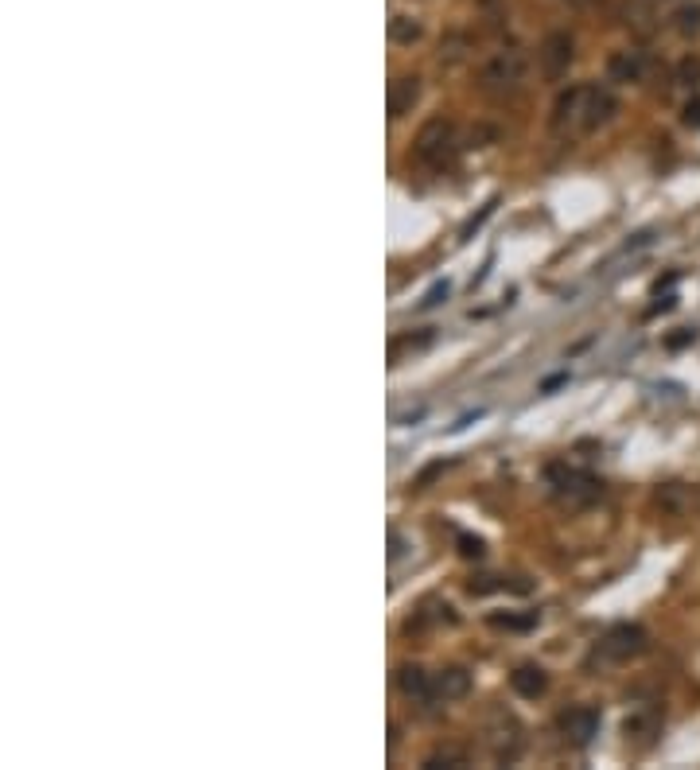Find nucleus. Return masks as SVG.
Returning <instances> with one entry per match:
<instances>
[{
  "mask_svg": "<svg viewBox=\"0 0 700 770\" xmlns=\"http://www.w3.org/2000/svg\"><path fill=\"white\" fill-rule=\"evenodd\" d=\"M615 113H619V98L603 82H580V86H568L557 94L549 129L557 137H588L595 129L611 125Z\"/></svg>",
  "mask_w": 700,
  "mask_h": 770,
  "instance_id": "1",
  "label": "nucleus"
},
{
  "mask_svg": "<svg viewBox=\"0 0 700 770\" xmlns=\"http://www.w3.org/2000/svg\"><path fill=\"white\" fill-rule=\"evenodd\" d=\"M463 140H459V129H455L448 117H432L420 125L417 140H413V160L428 172H448L459 156Z\"/></svg>",
  "mask_w": 700,
  "mask_h": 770,
  "instance_id": "2",
  "label": "nucleus"
},
{
  "mask_svg": "<svg viewBox=\"0 0 700 770\" xmlns=\"http://www.w3.org/2000/svg\"><path fill=\"white\" fill-rule=\"evenodd\" d=\"M525 82H529V59L518 47L494 51L487 63L479 67V90L487 98H514Z\"/></svg>",
  "mask_w": 700,
  "mask_h": 770,
  "instance_id": "3",
  "label": "nucleus"
},
{
  "mask_svg": "<svg viewBox=\"0 0 700 770\" xmlns=\"http://www.w3.org/2000/svg\"><path fill=\"white\" fill-rule=\"evenodd\" d=\"M549 487L557 494L564 506L580 510V506H592L603 498V483L595 479L592 471H580V467H568V463H553L549 467Z\"/></svg>",
  "mask_w": 700,
  "mask_h": 770,
  "instance_id": "4",
  "label": "nucleus"
},
{
  "mask_svg": "<svg viewBox=\"0 0 700 770\" xmlns=\"http://www.w3.org/2000/svg\"><path fill=\"white\" fill-rule=\"evenodd\" d=\"M646 646H650V634L638 627V623H615V627L599 638L595 658L607 665H627L630 658H642Z\"/></svg>",
  "mask_w": 700,
  "mask_h": 770,
  "instance_id": "5",
  "label": "nucleus"
},
{
  "mask_svg": "<svg viewBox=\"0 0 700 770\" xmlns=\"http://www.w3.org/2000/svg\"><path fill=\"white\" fill-rule=\"evenodd\" d=\"M487 747L498 763H514V759H518V751H522V728H518V720H514L510 712H494V716H490Z\"/></svg>",
  "mask_w": 700,
  "mask_h": 770,
  "instance_id": "6",
  "label": "nucleus"
},
{
  "mask_svg": "<svg viewBox=\"0 0 700 770\" xmlns=\"http://www.w3.org/2000/svg\"><path fill=\"white\" fill-rule=\"evenodd\" d=\"M557 728H560V739H564L568 747H588L595 735H599V712H595L592 704H576V708L560 712Z\"/></svg>",
  "mask_w": 700,
  "mask_h": 770,
  "instance_id": "7",
  "label": "nucleus"
},
{
  "mask_svg": "<svg viewBox=\"0 0 700 770\" xmlns=\"http://www.w3.org/2000/svg\"><path fill=\"white\" fill-rule=\"evenodd\" d=\"M537 59H541V74H545L549 82L564 78V74H568V67H572V35H568V32L545 35V43H541Z\"/></svg>",
  "mask_w": 700,
  "mask_h": 770,
  "instance_id": "8",
  "label": "nucleus"
},
{
  "mask_svg": "<svg viewBox=\"0 0 700 770\" xmlns=\"http://www.w3.org/2000/svg\"><path fill=\"white\" fill-rule=\"evenodd\" d=\"M397 689L409 700L424 704V708L440 704V700H436V685H432V673H424L420 665H401V669H397Z\"/></svg>",
  "mask_w": 700,
  "mask_h": 770,
  "instance_id": "9",
  "label": "nucleus"
},
{
  "mask_svg": "<svg viewBox=\"0 0 700 770\" xmlns=\"http://www.w3.org/2000/svg\"><path fill=\"white\" fill-rule=\"evenodd\" d=\"M420 102V78L417 74H397L389 82V117L401 121L413 113V105Z\"/></svg>",
  "mask_w": 700,
  "mask_h": 770,
  "instance_id": "10",
  "label": "nucleus"
},
{
  "mask_svg": "<svg viewBox=\"0 0 700 770\" xmlns=\"http://www.w3.org/2000/svg\"><path fill=\"white\" fill-rule=\"evenodd\" d=\"M510 689L522 700L545 697V693H549V673H545L541 665H518V669L510 673Z\"/></svg>",
  "mask_w": 700,
  "mask_h": 770,
  "instance_id": "11",
  "label": "nucleus"
},
{
  "mask_svg": "<svg viewBox=\"0 0 700 770\" xmlns=\"http://www.w3.org/2000/svg\"><path fill=\"white\" fill-rule=\"evenodd\" d=\"M432 685H436V700H463L471 693V673L463 665H448L432 673Z\"/></svg>",
  "mask_w": 700,
  "mask_h": 770,
  "instance_id": "12",
  "label": "nucleus"
},
{
  "mask_svg": "<svg viewBox=\"0 0 700 770\" xmlns=\"http://www.w3.org/2000/svg\"><path fill=\"white\" fill-rule=\"evenodd\" d=\"M658 732H662V716L650 712V708L627 716V724H623V735H627V743H634V747H650Z\"/></svg>",
  "mask_w": 700,
  "mask_h": 770,
  "instance_id": "13",
  "label": "nucleus"
},
{
  "mask_svg": "<svg viewBox=\"0 0 700 770\" xmlns=\"http://www.w3.org/2000/svg\"><path fill=\"white\" fill-rule=\"evenodd\" d=\"M459 619H455V611L448 603H440V599H428L424 607H420L417 615L405 623V630L413 634V630H424V627H455Z\"/></svg>",
  "mask_w": 700,
  "mask_h": 770,
  "instance_id": "14",
  "label": "nucleus"
},
{
  "mask_svg": "<svg viewBox=\"0 0 700 770\" xmlns=\"http://www.w3.org/2000/svg\"><path fill=\"white\" fill-rule=\"evenodd\" d=\"M646 67H650V63H646L642 51H619V55H611V63H607L615 82H642V78H646Z\"/></svg>",
  "mask_w": 700,
  "mask_h": 770,
  "instance_id": "15",
  "label": "nucleus"
},
{
  "mask_svg": "<svg viewBox=\"0 0 700 770\" xmlns=\"http://www.w3.org/2000/svg\"><path fill=\"white\" fill-rule=\"evenodd\" d=\"M669 24H673V32L681 35V39H700V0L693 4H677L673 8V16H669Z\"/></svg>",
  "mask_w": 700,
  "mask_h": 770,
  "instance_id": "16",
  "label": "nucleus"
},
{
  "mask_svg": "<svg viewBox=\"0 0 700 770\" xmlns=\"http://www.w3.org/2000/svg\"><path fill=\"white\" fill-rule=\"evenodd\" d=\"M389 39L401 43V47H405V43H417L420 24L413 20V16H393V20H389Z\"/></svg>",
  "mask_w": 700,
  "mask_h": 770,
  "instance_id": "17",
  "label": "nucleus"
},
{
  "mask_svg": "<svg viewBox=\"0 0 700 770\" xmlns=\"http://www.w3.org/2000/svg\"><path fill=\"white\" fill-rule=\"evenodd\" d=\"M537 623V611H529V615H490V627L498 630H529Z\"/></svg>",
  "mask_w": 700,
  "mask_h": 770,
  "instance_id": "18",
  "label": "nucleus"
},
{
  "mask_svg": "<svg viewBox=\"0 0 700 770\" xmlns=\"http://www.w3.org/2000/svg\"><path fill=\"white\" fill-rule=\"evenodd\" d=\"M677 78H681L685 86H697V82H700V59H693V55H689V59H681V67H677Z\"/></svg>",
  "mask_w": 700,
  "mask_h": 770,
  "instance_id": "19",
  "label": "nucleus"
},
{
  "mask_svg": "<svg viewBox=\"0 0 700 770\" xmlns=\"http://www.w3.org/2000/svg\"><path fill=\"white\" fill-rule=\"evenodd\" d=\"M459 553H463L467 560H471V557H483V541H479V537H467V533H463V537H459Z\"/></svg>",
  "mask_w": 700,
  "mask_h": 770,
  "instance_id": "20",
  "label": "nucleus"
},
{
  "mask_svg": "<svg viewBox=\"0 0 700 770\" xmlns=\"http://www.w3.org/2000/svg\"><path fill=\"white\" fill-rule=\"evenodd\" d=\"M463 767V755H452V751H444V755H432V759H424V767Z\"/></svg>",
  "mask_w": 700,
  "mask_h": 770,
  "instance_id": "21",
  "label": "nucleus"
},
{
  "mask_svg": "<svg viewBox=\"0 0 700 770\" xmlns=\"http://www.w3.org/2000/svg\"><path fill=\"white\" fill-rule=\"evenodd\" d=\"M689 129H700V98H693V102L685 105V117H681Z\"/></svg>",
  "mask_w": 700,
  "mask_h": 770,
  "instance_id": "22",
  "label": "nucleus"
},
{
  "mask_svg": "<svg viewBox=\"0 0 700 770\" xmlns=\"http://www.w3.org/2000/svg\"><path fill=\"white\" fill-rule=\"evenodd\" d=\"M405 553V541H401V533L397 529H389V560H397Z\"/></svg>",
  "mask_w": 700,
  "mask_h": 770,
  "instance_id": "23",
  "label": "nucleus"
},
{
  "mask_svg": "<svg viewBox=\"0 0 700 770\" xmlns=\"http://www.w3.org/2000/svg\"><path fill=\"white\" fill-rule=\"evenodd\" d=\"M444 296H448V284H436V288H432V292L424 296V308H436V304H440Z\"/></svg>",
  "mask_w": 700,
  "mask_h": 770,
  "instance_id": "24",
  "label": "nucleus"
},
{
  "mask_svg": "<svg viewBox=\"0 0 700 770\" xmlns=\"http://www.w3.org/2000/svg\"><path fill=\"white\" fill-rule=\"evenodd\" d=\"M564 4H572V8H584V4H592V0H564Z\"/></svg>",
  "mask_w": 700,
  "mask_h": 770,
  "instance_id": "25",
  "label": "nucleus"
}]
</instances>
